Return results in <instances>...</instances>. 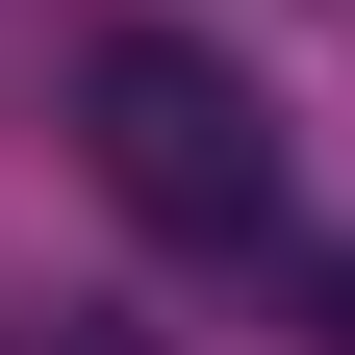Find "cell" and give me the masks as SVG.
Returning a JSON list of instances; mask_svg holds the SVG:
<instances>
[{
  "instance_id": "1",
  "label": "cell",
  "mask_w": 355,
  "mask_h": 355,
  "mask_svg": "<svg viewBox=\"0 0 355 355\" xmlns=\"http://www.w3.org/2000/svg\"><path fill=\"white\" fill-rule=\"evenodd\" d=\"M76 153H102V203L153 254H254L279 229V102L203 26H76Z\"/></svg>"
}]
</instances>
